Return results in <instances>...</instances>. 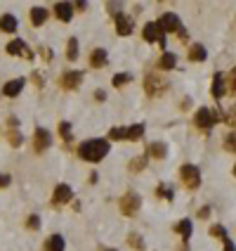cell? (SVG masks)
Instances as JSON below:
<instances>
[{
	"mask_svg": "<svg viewBox=\"0 0 236 251\" xmlns=\"http://www.w3.org/2000/svg\"><path fill=\"white\" fill-rule=\"evenodd\" d=\"M59 135H62L66 143L71 140V124H69V121H62V124H59Z\"/></svg>",
	"mask_w": 236,
	"mask_h": 251,
	"instance_id": "cell-32",
	"label": "cell"
},
{
	"mask_svg": "<svg viewBox=\"0 0 236 251\" xmlns=\"http://www.w3.org/2000/svg\"><path fill=\"white\" fill-rule=\"evenodd\" d=\"M10 182H12V178H10L7 173H0V187H7Z\"/></svg>",
	"mask_w": 236,
	"mask_h": 251,
	"instance_id": "cell-39",
	"label": "cell"
},
{
	"mask_svg": "<svg viewBox=\"0 0 236 251\" xmlns=\"http://www.w3.org/2000/svg\"><path fill=\"white\" fill-rule=\"evenodd\" d=\"M218 121H222L220 109H210V107H199L196 116H194V124L199 126V128H203V130H210Z\"/></svg>",
	"mask_w": 236,
	"mask_h": 251,
	"instance_id": "cell-2",
	"label": "cell"
},
{
	"mask_svg": "<svg viewBox=\"0 0 236 251\" xmlns=\"http://www.w3.org/2000/svg\"><path fill=\"white\" fill-rule=\"evenodd\" d=\"M210 234H213V237H220V239H224V237H227V230H224L222 225H213V228H210Z\"/></svg>",
	"mask_w": 236,
	"mask_h": 251,
	"instance_id": "cell-35",
	"label": "cell"
},
{
	"mask_svg": "<svg viewBox=\"0 0 236 251\" xmlns=\"http://www.w3.org/2000/svg\"><path fill=\"white\" fill-rule=\"evenodd\" d=\"M156 24L161 26L163 34H175V31L180 34V29H182V21L175 12H165V15H161V19H158Z\"/></svg>",
	"mask_w": 236,
	"mask_h": 251,
	"instance_id": "cell-4",
	"label": "cell"
},
{
	"mask_svg": "<svg viewBox=\"0 0 236 251\" xmlns=\"http://www.w3.org/2000/svg\"><path fill=\"white\" fill-rule=\"evenodd\" d=\"M149 154L154 159H165L168 157V147H165V143H151L149 144Z\"/></svg>",
	"mask_w": 236,
	"mask_h": 251,
	"instance_id": "cell-20",
	"label": "cell"
},
{
	"mask_svg": "<svg viewBox=\"0 0 236 251\" xmlns=\"http://www.w3.org/2000/svg\"><path fill=\"white\" fill-rule=\"evenodd\" d=\"M26 228L38 230V228H40V215H29V218H26Z\"/></svg>",
	"mask_w": 236,
	"mask_h": 251,
	"instance_id": "cell-34",
	"label": "cell"
},
{
	"mask_svg": "<svg viewBox=\"0 0 236 251\" xmlns=\"http://www.w3.org/2000/svg\"><path fill=\"white\" fill-rule=\"evenodd\" d=\"M109 140H102V138H94L88 140L78 147V157L85 159V161H102L107 154H109Z\"/></svg>",
	"mask_w": 236,
	"mask_h": 251,
	"instance_id": "cell-1",
	"label": "cell"
},
{
	"mask_svg": "<svg viewBox=\"0 0 236 251\" xmlns=\"http://www.w3.org/2000/svg\"><path fill=\"white\" fill-rule=\"evenodd\" d=\"M55 15L62 21H71L73 19V5L71 2H57L55 5Z\"/></svg>",
	"mask_w": 236,
	"mask_h": 251,
	"instance_id": "cell-15",
	"label": "cell"
},
{
	"mask_svg": "<svg viewBox=\"0 0 236 251\" xmlns=\"http://www.w3.org/2000/svg\"><path fill=\"white\" fill-rule=\"evenodd\" d=\"M107 50H102V48H97V50H92V54H90V64L94 67V69H102L104 64H107Z\"/></svg>",
	"mask_w": 236,
	"mask_h": 251,
	"instance_id": "cell-18",
	"label": "cell"
},
{
	"mask_svg": "<svg viewBox=\"0 0 236 251\" xmlns=\"http://www.w3.org/2000/svg\"><path fill=\"white\" fill-rule=\"evenodd\" d=\"M224 147H227L229 152H236V130H232V133L224 138Z\"/></svg>",
	"mask_w": 236,
	"mask_h": 251,
	"instance_id": "cell-33",
	"label": "cell"
},
{
	"mask_svg": "<svg viewBox=\"0 0 236 251\" xmlns=\"http://www.w3.org/2000/svg\"><path fill=\"white\" fill-rule=\"evenodd\" d=\"M156 195L170 201V199H173V187H170V185H165V182H161V185L156 187Z\"/></svg>",
	"mask_w": 236,
	"mask_h": 251,
	"instance_id": "cell-30",
	"label": "cell"
},
{
	"mask_svg": "<svg viewBox=\"0 0 236 251\" xmlns=\"http://www.w3.org/2000/svg\"><path fill=\"white\" fill-rule=\"evenodd\" d=\"M140 206H142V197L135 195V192H127V195H123V199H121V211H123V215H135L140 211Z\"/></svg>",
	"mask_w": 236,
	"mask_h": 251,
	"instance_id": "cell-5",
	"label": "cell"
},
{
	"mask_svg": "<svg viewBox=\"0 0 236 251\" xmlns=\"http://www.w3.org/2000/svg\"><path fill=\"white\" fill-rule=\"evenodd\" d=\"M224 119H227V124H229V126H236V107L229 109V114H227Z\"/></svg>",
	"mask_w": 236,
	"mask_h": 251,
	"instance_id": "cell-36",
	"label": "cell"
},
{
	"mask_svg": "<svg viewBox=\"0 0 236 251\" xmlns=\"http://www.w3.org/2000/svg\"><path fill=\"white\" fill-rule=\"evenodd\" d=\"M7 54H15V57H24V59H33V53L29 50V45L24 40H12L7 43Z\"/></svg>",
	"mask_w": 236,
	"mask_h": 251,
	"instance_id": "cell-7",
	"label": "cell"
},
{
	"mask_svg": "<svg viewBox=\"0 0 236 251\" xmlns=\"http://www.w3.org/2000/svg\"><path fill=\"white\" fill-rule=\"evenodd\" d=\"M142 36H144L146 43H158V45H161V50H165V34L161 31V26H158L156 21H149V24H144Z\"/></svg>",
	"mask_w": 236,
	"mask_h": 251,
	"instance_id": "cell-3",
	"label": "cell"
},
{
	"mask_svg": "<svg viewBox=\"0 0 236 251\" xmlns=\"http://www.w3.org/2000/svg\"><path fill=\"white\" fill-rule=\"evenodd\" d=\"M205 57H208V53H205L203 45H194V48L189 50V59H191V62H203Z\"/></svg>",
	"mask_w": 236,
	"mask_h": 251,
	"instance_id": "cell-22",
	"label": "cell"
},
{
	"mask_svg": "<svg viewBox=\"0 0 236 251\" xmlns=\"http://www.w3.org/2000/svg\"><path fill=\"white\" fill-rule=\"evenodd\" d=\"M232 76H234V78H236V69H234V72H232Z\"/></svg>",
	"mask_w": 236,
	"mask_h": 251,
	"instance_id": "cell-44",
	"label": "cell"
},
{
	"mask_svg": "<svg viewBox=\"0 0 236 251\" xmlns=\"http://www.w3.org/2000/svg\"><path fill=\"white\" fill-rule=\"evenodd\" d=\"M66 59H69V62H76V59H78V40H76V38H71V40H69V48H66Z\"/></svg>",
	"mask_w": 236,
	"mask_h": 251,
	"instance_id": "cell-24",
	"label": "cell"
},
{
	"mask_svg": "<svg viewBox=\"0 0 236 251\" xmlns=\"http://www.w3.org/2000/svg\"><path fill=\"white\" fill-rule=\"evenodd\" d=\"M71 197H73V192L69 185H57L55 195H52V204H55V206H64V204L71 201Z\"/></svg>",
	"mask_w": 236,
	"mask_h": 251,
	"instance_id": "cell-9",
	"label": "cell"
},
{
	"mask_svg": "<svg viewBox=\"0 0 236 251\" xmlns=\"http://www.w3.org/2000/svg\"><path fill=\"white\" fill-rule=\"evenodd\" d=\"M222 242H224V251H236V244L232 242V239H229V234H227Z\"/></svg>",
	"mask_w": 236,
	"mask_h": 251,
	"instance_id": "cell-37",
	"label": "cell"
},
{
	"mask_svg": "<svg viewBox=\"0 0 236 251\" xmlns=\"http://www.w3.org/2000/svg\"><path fill=\"white\" fill-rule=\"evenodd\" d=\"M208 215H210V206H203L199 211V218H208Z\"/></svg>",
	"mask_w": 236,
	"mask_h": 251,
	"instance_id": "cell-40",
	"label": "cell"
},
{
	"mask_svg": "<svg viewBox=\"0 0 236 251\" xmlns=\"http://www.w3.org/2000/svg\"><path fill=\"white\" fill-rule=\"evenodd\" d=\"M94 100H99V102H102V100H107V95H104V90H97V92H94Z\"/></svg>",
	"mask_w": 236,
	"mask_h": 251,
	"instance_id": "cell-41",
	"label": "cell"
},
{
	"mask_svg": "<svg viewBox=\"0 0 236 251\" xmlns=\"http://www.w3.org/2000/svg\"><path fill=\"white\" fill-rule=\"evenodd\" d=\"M146 95H151V97H158V95H163L165 92V83L161 78H156V76H146Z\"/></svg>",
	"mask_w": 236,
	"mask_h": 251,
	"instance_id": "cell-10",
	"label": "cell"
},
{
	"mask_svg": "<svg viewBox=\"0 0 236 251\" xmlns=\"http://www.w3.org/2000/svg\"><path fill=\"white\" fill-rule=\"evenodd\" d=\"M191 230H194V228H191V220H180V223H177V233H180L184 239L191 237Z\"/></svg>",
	"mask_w": 236,
	"mask_h": 251,
	"instance_id": "cell-25",
	"label": "cell"
},
{
	"mask_svg": "<svg viewBox=\"0 0 236 251\" xmlns=\"http://www.w3.org/2000/svg\"><path fill=\"white\" fill-rule=\"evenodd\" d=\"M127 140V128H111L109 130V140Z\"/></svg>",
	"mask_w": 236,
	"mask_h": 251,
	"instance_id": "cell-31",
	"label": "cell"
},
{
	"mask_svg": "<svg viewBox=\"0 0 236 251\" xmlns=\"http://www.w3.org/2000/svg\"><path fill=\"white\" fill-rule=\"evenodd\" d=\"M116 34L118 36H130L132 34V19L127 15H123V12L116 17Z\"/></svg>",
	"mask_w": 236,
	"mask_h": 251,
	"instance_id": "cell-12",
	"label": "cell"
},
{
	"mask_svg": "<svg viewBox=\"0 0 236 251\" xmlns=\"http://www.w3.org/2000/svg\"><path fill=\"white\" fill-rule=\"evenodd\" d=\"M234 176H236V166H234Z\"/></svg>",
	"mask_w": 236,
	"mask_h": 251,
	"instance_id": "cell-45",
	"label": "cell"
},
{
	"mask_svg": "<svg viewBox=\"0 0 236 251\" xmlns=\"http://www.w3.org/2000/svg\"><path fill=\"white\" fill-rule=\"evenodd\" d=\"M33 81H36V86H38V88H43V78H40L38 73H33Z\"/></svg>",
	"mask_w": 236,
	"mask_h": 251,
	"instance_id": "cell-42",
	"label": "cell"
},
{
	"mask_svg": "<svg viewBox=\"0 0 236 251\" xmlns=\"http://www.w3.org/2000/svg\"><path fill=\"white\" fill-rule=\"evenodd\" d=\"M80 81H83V72H64L59 78V86L66 90H76L80 86Z\"/></svg>",
	"mask_w": 236,
	"mask_h": 251,
	"instance_id": "cell-8",
	"label": "cell"
},
{
	"mask_svg": "<svg viewBox=\"0 0 236 251\" xmlns=\"http://www.w3.org/2000/svg\"><path fill=\"white\" fill-rule=\"evenodd\" d=\"M73 7H78V10H88V2H76Z\"/></svg>",
	"mask_w": 236,
	"mask_h": 251,
	"instance_id": "cell-43",
	"label": "cell"
},
{
	"mask_svg": "<svg viewBox=\"0 0 236 251\" xmlns=\"http://www.w3.org/2000/svg\"><path fill=\"white\" fill-rule=\"evenodd\" d=\"M144 135V126L142 124H132L127 128V140H140Z\"/></svg>",
	"mask_w": 236,
	"mask_h": 251,
	"instance_id": "cell-23",
	"label": "cell"
},
{
	"mask_svg": "<svg viewBox=\"0 0 236 251\" xmlns=\"http://www.w3.org/2000/svg\"><path fill=\"white\" fill-rule=\"evenodd\" d=\"M177 67V57L173 53H163L161 54V62H158V69H163V72H170V69H175Z\"/></svg>",
	"mask_w": 236,
	"mask_h": 251,
	"instance_id": "cell-19",
	"label": "cell"
},
{
	"mask_svg": "<svg viewBox=\"0 0 236 251\" xmlns=\"http://www.w3.org/2000/svg\"><path fill=\"white\" fill-rule=\"evenodd\" d=\"M130 81H132L130 73H116V76H113V88H123V86H127Z\"/></svg>",
	"mask_w": 236,
	"mask_h": 251,
	"instance_id": "cell-28",
	"label": "cell"
},
{
	"mask_svg": "<svg viewBox=\"0 0 236 251\" xmlns=\"http://www.w3.org/2000/svg\"><path fill=\"white\" fill-rule=\"evenodd\" d=\"M50 147V133L45 128H36V135H33V149L36 152H45Z\"/></svg>",
	"mask_w": 236,
	"mask_h": 251,
	"instance_id": "cell-11",
	"label": "cell"
},
{
	"mask_svg": "<svg viewBox=\"0 0 236 251\" xmlns=\"http://www.w3.org/2000/svg\"><path fill=\"white\" fill-rule=\"evenodd\" d=\"M43 249L45 251H64L66 249V239H64L62 234H50V237L45 239Z\"/></svg>",
	"mask_w": 236,
	"mask_h": 251,
	"instance_id": "cell-13",
	"label": "cell"
},
{
	"mask_svg": "<svg viewBox=\"0 0 236 251\" xmlns=\"http://www.w3.org/2000/svg\"><path fill=\"white\" fill-rule=\"evenodd\" d=\"M180 176H182V182H184L187 187H199L201 173H199V168H196L194 163H184V166L180 168Z\"/></svg>",
	"mask_w": 236,
	"mask_h": 251,
	"instance_id": "cell-6",
	"label": "cell"
},
{
	"mask_svg": "<svg viewBox=\"0 0 236 251\" xmlns=\"http://www.w3.org/2000/svg\"><path fill=\"white\" fill-rule=\"evenodd\" d=\"M107 251H116V249H107Z\"/></svg>",
	"mask_w": 236,
	"mask_h": 251,
	"instance_id": "cell-46",
	"label": "cell"
},
{
	"mask_svg": "<svg viewBox=\"0 0 236 251\" xmlns=\"http://www.w3.org/2000/svg\"><path fill=\"white\" fill-rule=\"evenodd\" d=\"M40 57H43L45 62H50V59H52V50H50V48H40Z\"/></svg>",
	"mask_w": 236,
	"mask_h": 251,
	"instance_id": "cell-38",
	"label": "cell"
},
{
	"mask_svg": "<svg viewBox=\"0 0 236 251\" xmlns=\"http://www.w3.org/2000/svg\"><path fill=\"white\" fill-rule=\"evenodd\" d=\"M26 86V81L24 78H15V81H7L5 86H2V95H7V97H17L21 88Z\"/></svg>",
	"mask_w": 236,
	"mask_h": 251,
	"instance_id": "cell-14",
	"label": "cell"
},
{
	"mask_svg": "<svg viewBox=\"0 0 236 251\" xmlns=\"http://www.w3.org/2000/svg\"><path fill=\"white\" fill-rule=\"evenodd\" d=\"M127 244H130V247H132L135 251H142V249H144V239H142L140 234H135V233L127 237Z\"/></svg>",
	"mask_w": 236,
	"mask_h": 251,
	"instance_id": "cell-27",
	"label": "cell"
},
{
	"mask_svg": "<svg viewBox=\"0 0 236 251\" xmlns=\"http://www.w3.org/2000/svg\"><path fill=\"white\" fill-rule=\"evenodd\" d=\"M0 31L2 34H15L17 31V17L15 15H2L0 17Z\"/></svg>",
	"mask_w": 236,
	"mask_h": 251,
	"instance_id": "cell-16",
	"label": "cell"
},
{
	"mask_svg": "<svg viewBox=\"0 0 236 251\" xmlns=\"http://www.w3.org/2000/svg\"><path fill=\"white\" fill-rule=\"evenodd\" d=\"M7 140H10L12 147H19V144L24 143V138H21V133H19L17 128H10V130H7Z\"/></svg>",
	"mask_w": 236,
	"mask_h": 251,
	"instance_id": "cell-26",
	"label": "cell"
},
{
	"mask_svg": "<svg viewBox=\"0 0 236 251\" xmlns=\"http://www.w3.org/2000/svg\"><path fill=\"white\" fill-rule=\"evenodd\" d=\"M146 166V157H135L132 161H130V171L132 173H140V171H144Z\"/></svg>",
	"mask_w": 236,
	"mask_h": 251,
	"instance_id": "cell-29",
	"label": "cell"
},
{
	"mask_svg": "<svg viewBox=\"0 0 236 251\" xmlns=\"http://www.w3.org/2000/svg\"><path fill=\"white\" fill-rule=\"evenodd\" d=\"M210 92H213L215 100L224 97L227 88H224V76H222V73H215V76H213V88H210Z\"/></svg>",
	"mask_w": 236,
	"mask_h": 251,
	"instance_id": "cell-17",
	"label": "cell"
},
{
	"mask_svg": "<svg viewBox=\"0 0 236 251\" xmlns=\"http://www.w3.org/2000/svg\"><path fill=\"white\" fill-rule=\"evenodd\" d=\"M31 21H33V26H43V24L47 21V10L33 7V10H31Z\"/></svg>",
	"mask_w": 236,
	"mask_h": 251,
	"instance_id": "cell-21",
	"label": "cell"
}]
</instances>
